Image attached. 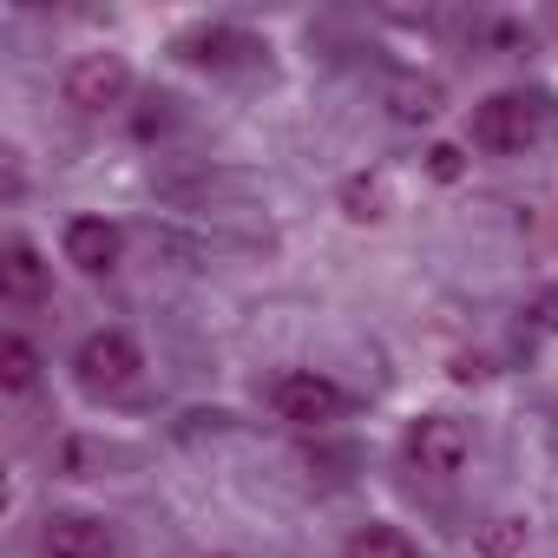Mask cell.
Here are the masks:
<instances>
[{"mask_svg":"<svg viewBox=\"0 0 558 558\" xmlns=\"http://www.w3.org/2000/svg\"><path fill=\"white\" fill-rule=\"evenodd\" d=\"M545 125H551V112H545V99H532V93H493V99L473 106V145L493 151V158L532 151V145L545 138Z\"/></svg>","mask_w":558,"mask_h":558,"instance_id":"obj_1","label":"cell"},{"mask_svg":"<svg viewBox=\"0 0 558 558\" xmlns=\"http://www.w3.org/2000/svg\"><path fill=\"white\" fill-rule=\"evenodd\" d=\"M401 453H408L414 473H427V480H453V473L466 466V453H473V434H466V421H453V414H421V421L408 427Z\"/></svg>","mask_w":558,"mask_h":558,"instance_id":"obj_2","label":"cell"},{"mask_svg":"<svg viewBox=\"0 0 558 558\" xmlns=\"http://www.w3.org/2000/svg\"><path fill=\"white\" fill-rule=\"evenodd\" d=\"M269 408H276V421H290V427H329V421H342V388L329 381V375H316V368H290V375H276V388H269Z\"/></svg>","mask_w":558,"mask_h":558,"instance_id":"obj_3","label":"cell"},{"mask_svg":"<svg viewBox=\"0 0 558 558\" xmlns=\"http://www.w3.org/2000/svg\"><path fill=\"white\" fill-rule=\"evenodd\" d=\"M60 93H66V106H80V112H112V106H125V93H132V66H125L119 53H80V60L66 66V80H60Z\"/></svg>","mask_w":558,"mask_h":558,"instance_id":"obj_4","label":"cell"},{"mask_svg":"<svg viewBox=\"0 0 558 558\" xmlns=\"http://www.w3.org/2000/svg\"><path fill=\"white\" fill-rule=\"evenodd\" d=\"M73 368H80V381L86 388H99V395H119V388H132L138 381V342L125 336V329H93L86 342H80V355H73Z\"/></svg>","mask_w":558,"mask_h":558,"instance_id":"obj_5","label":"cell"},{"mask_svg":"<svg viewBox=\"0 0 558 558\" xmlns=\"http://www.w3.org/2000/svg\"><path fill=\"white\" fill-rule=\"evenodd\" d=\"M40 551L47 558H112L119 551V532L99 512H53L47 532H40Z\"/></svg>","mask_w":558,"mask_h":558,"instance_id":"obj_6","label":"cell"},{"mask_svg":"<svg viewBox=\"0 0 558 558\" xmlns=\"http://www.w3.org/2000/svg\"><path fill=\"white\" fill-rule=\"evenodd\" d=\"M47 256L27 243V236H8V243H0V296H8V303H40L47 296Z\"/></svg>","mask_w":558,"mask_h":558,"instance_id":"obj_7","label":"cell"},{"mask_svg":"<svg viewBox=\"0 0 558 558\" xmlns=\"http://www.w3.org/2000/svg\"><path fill=\"white\" fill-rule=\"evenodd\" d=\"M119 256H125V236H119V223H106V217H73V223H66V263H80L86 276L112 269Z\"/></svg>","mask_w":558,"mask_h":558,"instance_id":"obj_8","label":"cell"},{"mask_svg":"<svg viewBox=\"0 0 558 558\" xmlns=\"http://www.w3.org/2000/svg\"><path fill=\"white\" fill-rule=\"evenodd\" d=\"M34 381H40L34 342H27V336H0V388H8V395H27Z\"/></svg>","mask_w":558,"mask_h":558,"instance_id":"obj_9","label":"cell"},{"mask_svg":"<svg viewBox=\"0 0 558 558\" xmlns=\"http://www.w3.org/2000/svg\"><path fill=\"white\" fill-rule=\"evenodd\" d=\"M342 558H421V551H414V538H408L401 525H362V532L342 545Z\"/></svg>","mask_w":558,"mask_h":558,"instance_id":"obj_10","label":"cell"},{"mask_svg":"<svg viewBox=\"0 0 558 558\" xmlns=\"http://www.w3.org/2000/svg\"><path fill=\"white\" fill-rule=\"evenodd\" d=\"M395 112H401V119H434V112H440V93H434V86H421V93H414V86H408V93H401V106H395Z\"/></svg>","mask_w":558,"mask_h":558,"instance_id":"obj_11","label":"cell"},{"mask_svg":"<svg viewBox=\"0 0 558 558\" xmlns=\"http://www.w3.org/2000/svg\"><path fill=\"white\" fill-rule=\"evenodd\" d=\"M434 171H440V178H453V171H460V151H447V145H440V151H434Z\"/></svg>","mask_w":558,"mask_h":558,"instance_id":"obj_12","label":"cell"},{"mask_svg":"<svg viewBox=\"0 0 558 558\" xmlns=\"http://www.w3.org/2000/svg\"><path fill=\"white\" fill-rule=\"evenodd\" d=\"M532 316H538V329H558V296H545V303H538Z\"/></svg>","mask_w":558,"mask_h":558,"instance_id":"obj_13","label":"cell"}]
</instances>
